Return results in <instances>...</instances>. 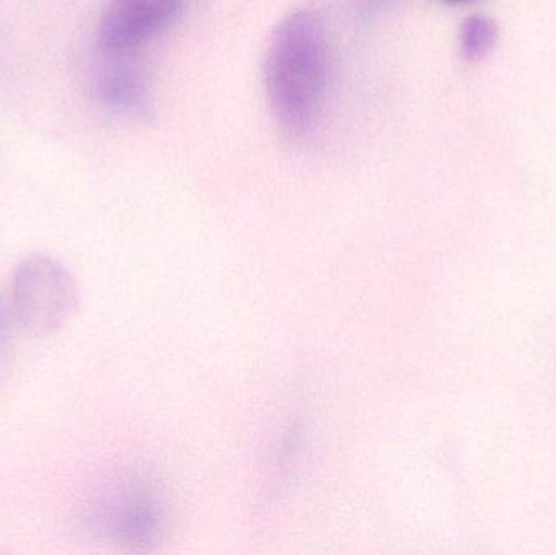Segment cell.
Listing matches in <instances>:
<instances>
[{
	"label": "cell",
	"mask_w": 556,
	"mask_h": 555,
	"mask_svg": "<svg viewBox=\"0 0 556 555\" xmlns=\"http://www.w3.org/2000/svg\"><path fill=\"white\" fill-rule=\"evenodd\" d=\"M182 0H110L98 41L110 55L130 54L172 25L181 12Z\"/></svg>",
	"instance_id": "cell-3"
},
{
	"label": "cell",
	"mask_w": 556,
	"mask_h": 555,
	"mask_svg": "<svg viewBox=\"0 0 556 555\" xmlns=\"http://www.w3.org/2000/svg\"><path fill=\"white\" fill-rule=\"evenodd\" d=\"M150 508L142 495L123 489L98 502L94 520L104 531L119 537H139L150 527Z\"/></svg>",
	"instance_id": "cell-4"
},
{
	"label": "cell",
	"mask_w": 556,
	"mask_h": 555,
	"mask_svg": "<svg viewBox=\"0 0 556 555\" xmlns=\"http://www.w3.org/2000/svg\"><path fill=\"white\" fill-rule=\"evenodd\" d=\"M384 2V0H366L368 5H378V3Z\"/></svg>",
	"instance_id": "cell-8"
},
{
	"label": "cell",
	"mask_w": 556,
	"mask_h": 555,
	"mask_svg": "<svg viewBox=\"0 0 556 555\" xmlns=\"http://www.w3.org/2000/svg\"><path fill=\"white\" fill-rule=\"evenodd\" d=\"M3 326H5V318H3L2 306H0V335H2Z\"/></svg>",
	"instance_id": "cell-7"
},
{
	"label": "cell",
	"mask_w": 556,
	"mask_h": 555,
	"mask_svg": "<svg viewBox=\"0 0 556 555\" xmlns=\"http://www.w3.org/2000/svg\"><path fill=\"white\" fill-rule=\"evenodd\" d=\"M329 81V48L323 23L307 10L281 20L270 39L266 87L281 130L309 136L323 114Z\"/></svg>",
	"instance_id": "cell-1"
},
{
	"label": "cell",
	"mask_w": 556,
	"mask_h": 555,
	"mask_svg": "<svg viewBox=\"0 0 556 555\" xmlns=\"http://www.w3.org/2000/svg\"><path fill=\"white\" fill-rule=\"evenodd\" d=\"M78 289L67 267L46 254L26 257L13 274L12 310L16 321L35 336H48L71 321Z\"/></svg>",
	"instance_id": "cell-2"
},
{
	"label": "cell",
	"mask_w": 556,
	"mask_h": 555,
	"mask_svg": "<svg viewBox=\"0 0 556 555\" xmlns=\"http://www.w3.org/2000/svg\"><path fill=\"white\" fill-rule=\"evenodd\" d=\"M101 100L114 110L140 114L149 108V90L137 68L113 64L98 80Z\"/></svg>",
	"instance_id": "cell-5"
},
{
	"label": "cell",
	"mask_w": 556,
	"mask_h": 555,
	"mask_svg": "<svg viewBox=\"0 0 556 555\" xmlns=\"http://www.w3.org/2000/svg\"><path fill=\"white\" fill-rule=\"evenodd\" d=\"M444 2H447V3H466V2H470V0H444Z\"/></svg>",
	"instance_id": "cell-9"
},
{
	"label": "cell",
	"mask_w": 556,
	"mask_h": 555,
	"mask_svg": "<svg viewBox=\"0 0 556 555\" xmlns=\"http://www.w3.org/2000/svg\"><path fill=\"white\" fill-rule=\"evenodd\" d=\"M460 51L469 61H482L498 41V25L486 15H472L460 26Z\"/></svg>",
	"instance_id": "cell-6"
}]
</instances>
